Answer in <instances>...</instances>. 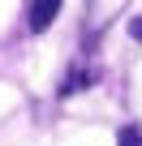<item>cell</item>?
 <instances>
[{"label":"cell","mask_w":142,"mask_h":146,"mask_svg":"<svg viewBox=\"0 0 142 146\" xmlns=\"http://www.w3.org/2000/svg\"><path fill=\"white\" fill-rule=\"evenodd\" d=\"M116 146H142V125H125L116 133Z\"/></svg>","instance_id":"obj_2"},{"label":"cell","mask_w":142,"mask_h":146,"mask_svg":"<svg viewBox=\"0 0 142 146\" xmlns=\"http://www.w3.org/2000/svg\"><path fill=\"white\" fill-rule=\"evenodd\" d=\"M60 17V0H30V30H47L52 22Z\"/></svg>","instance_id":"obj_1"},{"label":"cell","mask_w":142,"mask_h":146,"mask_svg":"<svg viewBox=\"0 0 142 146\" xmlns=\"http://www.w3.org/2000/svg\"><path fill=\"white\" fill-rule=\"evenodd\" d=\"M129 35H133L138 43H142V17H138V22H129Z\"/></svg>","instance_id":"obj_3"}]
</instances>
